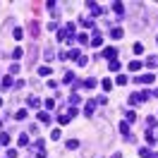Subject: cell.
Instances as JSON below:
<instances>
[{
	"label": "cell",
	"instance_id": "ffe728a7",
	"mask_svg": "<svg viewBox=\"0 0 158 158\" xmlns=\"http://www.w3.org/2000/svg\"><path fill=\"white\" fill-rule=\"evenodd\" d=\"M110 36H113V38H122V36H125V31H122V29H118V27H115V29H113V31H110Z\"/></svg>",
	"mask_w": 158,
	"mask_h": 158
},
{
	"label": "cell",
	"instance_id": "ee69618b",
	"mask_svg": "<svg viewBox=\"0 0 158 158\" xmlns=\"http://www.w3.org/2000/svg\"><path fill=\"white\" fill-rule=\"evenodd\" d=\"M19 72V65H10V74H17Z\"/></svg>",
	"mask_w": 158,
	"mask_h": 158
},
{
	"label": "cell",
	"instance_id": "3957f363",
	"mask_svg": "<svg viewBox=\"0 0 158 158\" xmlns=\"http://www.w3.org/2000/svg\"><path fill=\"white\" fill-rule=\"evenodd\" d=\"M31 151L36 153V158H46V144L43 141H36V144H31Z\"/></svg>",
	"mask_w": 158,
	"mask_h": 158
},
{
	"label": "cell",
	"instance_id": "c3c4849f",
	"mask_svg": "<svg viewBox=\"0 0 158 158\" xmlns=\"http://www.w3.org/2000/svg\"><path fill=\"white\" fill-rule=\"evenodd\" d=\"M153 94H156V96H158V89H156V91H153Z\"/></svg>",
	"mask_w": 158,
	"mask_h": 158
},
{
	"label": "cell",
	"instance_id": "6da1fadb",
	"mask_svg": "<svg viewBox=\"0 0 158 158\" xmlns=\"http://www.w3.org/2000/svg\"><path fill=\"white\" fill-rule=\"evenodd\" d=\"M144 101H149V91H134V94L129 96V103L132 105H141Z\"/></svg>",
	"mask_w": 158,
	"mask_h": 158
},
{
	"label": "cell",
	"instance_id": "cb8c5ba5",
	"mask_svg": "<svg viewBox=\"0 0 158 158\" xmlns=\"http://www.w3.org/2000/svg\"><path fill=\"white\" fill-rule=\"evenodd\" d=\"M34 60H36V46L29 48V65H34Z\"/></svg>",
	"mask_w": 158,
	"mask_h": 158
},
{
	"label": "cell",
	"instance_id": "ba28073f",
	"mask_svg": "<svg viewBox=\"0 0 158 158\" xmlns=\"http://www.w3.org/2000/svg\"><path fill=\"white\" fill-rule=\"evenodd\" d=\"M29 34H31V36H38V34H41V24H38V22H31V24H29Z\"/></svg>",
	"mask_w": 158,
	"mask_h": 158
},
{
	"label": "cell",
	"instance_id": "d6a6232c",
	"mask_svg": "<svg viewBox=\"0 0 158 158\" xmlns=\"http://www.w3.org/2000/svg\"><path fill=\"white\" fill-rule=\"evenodd\" d=\"M108 67H110V72H120V63H118V60H113Z\"/></svg>",
	"mask_w": 158,
	"mask_h": 158
},
{
	"label": "cell",
	"instance_id": "8d00e7d4",
	"mask_svg": "<svg viewBox=\"0 0 158 158\" xmlns=\"http://www.w3.org/2000/svg\"><path fill=\"white\" fill-rule=\"evenodd\" d=\"M113 89V82L110 79H103V91H110Z\"/></svg>",
	"mask_w": 158,
	"mask_h": 158
},
{
	"label": "cell",
	"instance_id": "ab89813d",
	"mask_svg": "<svg viewBox=\"0 0 158 158\" xmlns=\"http://www.w3.org/2000/svg\"><path fill=\"white\" fill-rule=\"evenodd\" d=\"M43 55H46V60H53V48H46V53H43Z\"/></svg>",
	"mask_w": 158,
	"mask_h": 158
},
{
	"label": "cell",
	"instance_id": "1f68e13d",
	"mask_svg": "<svg viewBox=\"0 0 158 158\" xmlns=\"http://www.w3.org/2000/svg\"><path fill=\"white\" fill-rule=\"evenodd\" d=\"M115 84H120V86H125V84H127V77H125V74H118V79H115Z\"/></svg>",
	"mask_w": 158,
	"mask_h": 158
},
{
	"label": "cell",
	"instance_id": "44dd1931",
	"mask_svg": "<svg viewBox=\"0 0 158 158\" xmlns=\"http://www.w3.org/2000/svg\"><path fill=\"white\" fill-rule=\"evenodd\" d=\"M22 55H24V48H15V50H12V58H15V60H19Z\"/></svg>",
	"mask_w": 158,
	"mask_h": 158
},
{
	"label": "cell",
	"instance_id": "52a82bcc",
	"mask_svg": "<svg viewBox=\"0 0 158 158\" xmlns=\"http://www.w3.org/2000/svg\"><path fill=\"white\" fill-rule=\"evenodd\" d=\"M79 22H82V27H86V29H94V19H91V17H84V15H82V17H79Z\"/></svg>",
	"mask_w": 158,
	"mask_h": 158
},
{
	"label": "cell",
	"instance_id": "e575fe53",
	"mask_svg": "<svg viewBox=\"0 0 158 158\" xmlns=\"http://www.w3.org/2000/svg\"><path fill=\"white\" fill-rule=\"evenodd\" d=\"M12 36H15V38H17V41H19V38H22V36H24V29H19V27H17V29H15V31H12Z\"/></svg>",
	"mask_w": 158,
	"mask_h": 158
},
{
	"label": "cell",
	"instance_id": "d590c367",
	"mask_svg": "<svg viewBox=\"0 0 158 158\" xmlns=\"http://www.w3.org/2000/svg\"><path fill=\"white\" fill-rule=\"evenodd\" d=\"M139 67H141V63H139V60H132V63H129V69H132V72H137Z\"/></svg>",
	"mask_w": 158,
	"mask_h": 158
},
{
	"label": "cell",
	"instance_id": "5bb4252c",
	"mask_svg": "<svg viewBox=\"0 0 158 158\" xmlns=\"http://www.w3.org/2000/svg\"><path fill=\"white\" fill-rule=\"evenodd\" d=\"M38 122H46V125H48V122H50V115H48L46 110H41V113H38Z\"/></svg>",
	"mask_w": 158,
	"mask_h": 158
},
{
	"label": "cell",
	"instance_id": "9c48e42d",
	"mask_svg": "<svg viewBox=\"0 0 158 158\" xmlns=\"http://www.w3.org/2000/svg\"><path fill=\"white\" fill-rule=\"evenodd\" d=\"M94 108H96V101H86V108H84V115H86V118H91V113H94Z\"/></svg>",
	"mask_w": 158,
	"mask_h": 158
},
{
	"label": "cell",
	"instance_id": "8fae6325",
	"mask_svg": "<svg viewBox=\"0 0 158 158\" xmlns=\"http://www.w3.org/2000/svg\"><path fill=\"white\" fill-rule=\"evenodd\" d=\"M67 58H69V60H79V58H82V53H79V48H72V50L67 53Z\"/></svg>",
	"mask_w": 158,
	"mask_h": 158
},
{
	"label": "cell",
	"instance_id": "7bdbcfd3",
	"mask_svg": "<svg viewBox=\"0 0 158 158\" xmlns=\"http://www.w3.org/2000/svg\"><path fill=\"white\" fill-rule=\"evenodd\" d=\"M141 50H144V46H141V43H134V53H137V55H139V53H141Z\"/></svg>",
	"mask_w": 158,
	"mask_h": 158
},
{
	"label": "cell",
	"instance_id": "4dcf8cb0",
	"mask_svg": "<svg viewBox=\"0 0 158 158\" xmlns=\"http://www.w3.org/2000/svg\"><path fill=\"white\" fill-rule=\"evenodd\" d=\"M146 65H149V67H158V58H156V55H151V58L146 60Z\"/></svg>",
	"mask_w": 158,
	"mask_h": 158
},
{
	"label": "cell",
	"instance_id": "f907efd6",
	"mask_svg": "<svg viewBox=\"0 0 158 158\" xmlns=\"http://www.w3.org/2000/svg\"><path fill=\"white\" fill-rule=\"evenodd\" d=\"M0 127H2V120H0Z\"/></svg>",
	"mask_w": 158,
	"mask_h": 158
},
{
	"label": "cell",
	"instance_id": "277c9868",
	"mask_svg": "<svg viewBox=\"0 0 158 158\" xmlns=\"http://www.w3.org/2000/svg\"><path fill=\"white\" fill-rule=\"evenodd\" d=\"M101 43H103V34L96 29V31H94V36H91V46H94V48H98Z\"/></svg>",
	"mask_w": 158,
	"mask_h": 158
},
{
	"label": "cell",
	"instance_id": "f35d334b",
	"mask_svg": "<svg viewBox=\"0 0 158 158\" xmlns=\"http://www.w3.org/2000/svg\"><path fill=\"white\" fill-rule=\"evenodd\" d=\"M46 29H48V31H55V29H58V24H55V22H48V24H46Z\"/></svg>",
	"mask_w": 158,
	"mask_h": 158
},
{
	"label": "cell",
	"instance_id": "f546056e",
	"mask_svg": "<svg viewBox=\"0 0 158 158\" xmlns=\"http://www.w3.org/2000/svg\"><path fill=\"white\" fill-rule=\"evenodd\" d=\"M118 129H120L125 137H129V127H127V122H120V127H118Z\"/></svg>",
	"mask_w": 158,
	"mask_h": 158
},
{
	"label": "cell",
	"instance_id": "b9f144b4",
	"mask_svg": "<svg viewBox=\"0 0 158 158\" xmlns=\"http://www.w3.org/2000/svg\"><path fill=\"white\" fill-rule=\"evenodd\" d=\"M77 63H79V65H82V67H84V65H89V58H86V55H82V58H79Z\"/></svg>",
	"mask_w": 158,
	"mask_h": 158
},
{
	"label": "cell",
	"instance_id": "d4e9b609",
	"mask_svg": "<svg viewBox=\"0 0 158 158\" xmlns=\"http://www.w3.org/2000/svg\"><path fill=\"white\" fill-rule=\"evenodd\" d=\"M77 103H82V98H79V96H77V94H72V96H69V105L74 108Z\"/></svg>",
	"mask_w": 158,
	"mask_h": 158
},
{
	"label": "cell",
	"instance_id": "4316f807",
	"mask_svg": "<svg viewBox=\"0 0 158 158\" xmlns=\"http://www.w3.org/2000/svg\"><path fill=\"white\" fill-rule=\"evenodd\" d=\"M17 120H27V108H22V110H17V115H15Z\"/></svg>",
	"mask_w": 158,
	"mask_h": 158
},
{
	"label": "cell",
	"instance_id": "d6986e66",
	"mask_svg": "<svg viewBox=\"0 0 158 158\" xmlns=\"http://www.w3.org/2000/svg\"><path fill=\"white\" fill-rule=\"evenodd\" d=\"M27 103H29L31 108H38V105H41V101H38L36 96H29V101H27Z\"/></svg>",
	"mask_w": 158,
	"mask_h": 158
},
{
	"label": "cell",
	"instance_id": "4fadbf2b",
	"mask_svg": "<svg viewBox=\"0 0 158 158\" xmlns=\"http://www.w3.org/2000/svg\"><path fill=\"white\" fill-rule=\"evenodd\" d=\"M17 144H19V146H29V144H31V141H29V134H27V132L19 134V141H17Z\"/></svg>",
	"mask_w": 158,
	"mask_h": 158
},
{
	"label": "cell",
	"instance_id": "8992f818",
	"mask_svg": "<svg viewBox=\"0 0 158 158\" xmlns=\"http://www.w3.org/2000/svg\"><path fill=\"white\" fill-rule=\"evenodd\" d=\"M86 7L91 10V15H103V7L98 2H86Z\"/></svg>",
	"mask_w": 158,
	"mask_h": 158
},
{
	"label": "cell",
	"instance_id": "ac0fdd59",
	"mask_svg": "<svg viewBox=\"0 0 158 158\" xmlns=\"http://www.w3.org/2000/svg\"><path fill=\"white\" fill-rule=\"evenodd\" d=\"M125 120H127V122H134V120H137V113H134V110H127V113H125Z\"/></svg>",
	"mask_w": 158,
	"mask_h": 158
},
{
	"label": "cell",
	"instance_id": "603a6c76",
	"mask_svg": "<svg viewBox=\"0 0 158 158\" xmlns=\"http://www.w3.org/2000/svg\"><path fill=\"white\" fill-rule=\"evenodd\" d=\"M0 144H2V146H7V144H10V134H7V132H2V134H0Z\"/></svg>",
	"mask_w": 158,
	"mask_h": 158
},
{
	"label": "cell",
	"instance_id": "f6af8a7d",
	"mask_svg": "<svg viewBox=\"0 0 158 158\" xmlns=\"http://www.w3.org/2000/svg\"><path fill=\"white\" fill-rule=\"evenodd\" d=\"M63 79H65V82H72V79H74V74H72V72H65Z\"/></svg>",
	"mask_w": 158,
	"mask_h": 158
},
{
	"label": "cell",
	"instance_id": "836d02e7",
	"mask_svg": "<svg viewBox=\"0 0 158 158\" xmlns=\"http://www.w3.org/2000/svg\"><path fill=\"white\" fill-rule=\"evenodd\" d=\"M139 156H141V158H151L153 153H151L149 149H139Z\"/></svg>",
	"mask_w": 158,
	"mask_h": 158
},
{
	"label": "cell",
	"instance_id": "484cf974",
	"mask_svg": "<svg viewBox=\"0 0 158 158\" xmlns=\"http://www.w3.org/2000/svg\"><path fill=\"white\" fill-rule=\"evenodd\" d=\"M69 120H72V118H69V115H60V118H58V122H60V125H69Z\"/></svg>",
	"mask_w": 158,
	"mask_h": 158
},
{
	"label": "cell",
	"instance_id": "74e56055",
	"mask_svg": "<svg viewBox=\"0 0 158 158\" xmlns=\"http://www.w3.org/2000/svg\"><path fill=\"white\" fill-rule=\"evenodd\" d=\"M146 127L153 129V127H156V118H146Z\"/></svg>",
	"mask_w": 158,
	"mask_h": 158
},
{
	"label": "cell",
	"instance_id": "e0dca14e",
	"mask_svg": "<svg viewBox=\"0 0 158 158\" xmlns=\"http://www.w3.org/2000/svg\"><path fill=\"white\" fill-rule=\"evenodd\" d=\"M94 86H96V79H94V77L84 79V89H94Z\"/></svg>",
	"mask_w": 158,
	"mask_h": 158
},
{
	"label": "cell",
	"instance_id": "2e32d148",
	"mask_svg": "<svg viewBox=\"0 0 158 158\" xmlns=\"http://www.w3.org/2000/svg\"><path fill=\"white\" fill-rule=\"evenodd\" d=\"M77 41H79V43H82V46H89V43H91V41H89V36H86V34H79V36H77Z\"/></svg>",
	"mask_w": 158,
	"mask_h": 158
},
{
	"label": "cell",
	"instance_id": "5b68a950",
	"mask_svg": "<svg viewBox=\"0 0 158 158\" xmlns=\"http://www.w3.org/2000/svg\"><path fill=\"white\" fill-rule=\"evenodd\" d=\"M115 55H118V48H105V50H103V58L110 60V63L115 60Z\"/></svg>",
	"mask_w": 158,
	"mask_h": 158
},
{
	"label": "cell",
	"instance_id": "7402d4cb",
	"mask_svg": "<svg viewBox=\"0 0 158 158\" xmlns=\"http://www.w3.org/2000/svg\"><path fill=\"white\" fill-rule=\"evenodd\" d=\"M50 72H53V69H50L48 65H46V67H38V74H41V77H48Z\"/></svg>",
	"mask_w": 158,
	"mask_h": 158
},
{
	"label": "cell",
	"instance_id": "681fc988",
	"mask_svg": "<svg viewBox=\"0 0 158 158\" xmlns=\"http://www.w3.org/2000/svg\"><path fill=\"white\" fill-rule=\"evenodd\" d=\"M0 105H2V98H0Z\"/></svg>",
	"mask_w": 158,
	"mask_h": 158
},
{
	"label": "cell",
	"instance_id": "83f0119b",
	"mask_svg": "<svg viewBox=\"0 0 158 158\" xmlns=\"http://www.w3.org/2000/svg\"><path fill=\"white\" fill-rule=\"evenodd\" d=\"M146 141H149V144H156V134H153V132H151V129H149V132H146Z\"/></svg>",
	"mask_w": 158,
	"mask_h": 158
},
{
	"label": "cell",
	"instance_id": "bcb514c9",
	"mask_svg": "<svg viewBox=\"0 0 158 158\" xmlns=\"http://www.w3.org/2000/svg\"><path fill=\"white\" fill-rule=\"evenodd\" d=\"M7 158H17V151H15V149H10V151H7Z\"/></svg>",
	"mask_w": 158,
	"mask_h": 158
},
{
	"label": "cell",
	"instance_id": "7a4b0ae2",
	"mask_svg": "<svg viewBox=\"0 0 158 158\" xmlns=\"http://www.w3.org/2000/svg\"><path fill=\"white\" fill-rule=\"evenodd\" d=\"M74 38V24H65V29L58 34V41H72Z\"/></svg>",
	"mask_w": 158,
	"mask_h": 158
},
{
	"label": "cell",
	"instance_id": "f1b7e54d",
	"mask_svg": "<svg viewBox=\"0 0 158 158\" xmlns=\"http://www.w3.org/2000/svg\"><path fill=\"white\" fill-rule=\"evenodd\" d=\"M67 149H72V151L79 149V141H77V139H69V141H67Z\"/></svg>",
	"mask_w": 158,
	"mask_h": 158
},
{
	"label": "cell",
	"instance_id": "60d3db41",
	"mask_svg": "<svg viewBox=\"0 0 158 158\" xmlns=\"http://www.w3.org/2000/svg\"><path fill=\"white\" fill-rule=\"evenodd\" d=\"M46 108H48V110H53V108H55V101H53V98H48V101H46Z\"/></svg>",
	"mask_w": 158,
	"mask_h": 158
},
{
	"label": "cell",
	"instance_id": "7dc6e473",
	"mask_svg": "<svg viewBox=\"0 0 158 158\" xmlns=\"http://www.w3.org/2000/svg\"><path fill=\"white\" fill-rule=\"evenodd\" d=\"M113 158H122V153H115V156H113Z\"/></svg>",
	"mask_w": 158,
	"mask_h": 158
},
{
	"label": "cell",
	"instance_id": "9a60e30c",
	"mask_svg": "<svg viewBox=\"0 0 158 158\" xmlns=\"http://www.w3.org/2000/svg\"><path fill=\"white\" fill-rule=\"evenodd\" d=\"M113 10H115L118 15H125V5H122V2H113Z\"/></svg>",
	"mask_w": 158,
	"mask_h": 158
},
{
	"label": "cell",
	"instance_id": "30bf717a",
	"mask_svg": "<svg viewBox=\"0 0 158 158\" xmlns=\"http://www.w3.org/2000/svg\"><path fill=\"white\" fill-rule=\"evenodd\" d=\"M153 82V74H144V77H137V84H151Z\"/></svg>",
	"mask_w": 158,
	"mask_h": 158
},
{
	"label": "cell",
	"instance_id": "7c38bea8",
	"mask_svg": "<svg viewBox=\"0 0 158 158\" xmlns=\"http://www.w3.org/2000/svg\"><path fill=\"white\" fill-rule=\"evenodd\" d=\"M12 84H15V82H12V77H10V74H7V77H2V84H0V86H2V89H5V91H7V89H10V86H12Z\"/></svg>",
	"mask_w": 158,
	"mask_h": 158
}]
</instances>
